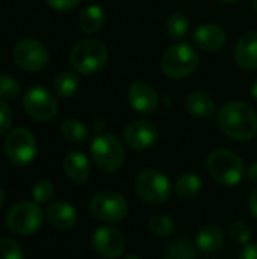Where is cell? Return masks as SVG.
Instances as JSON below:
<instances>
[{"label":"cell","instance_id":"obj_1","mask_svg":"<svg viewBox=\"0 0 257 259\" xmlns=\"http://www.w3.org/2000/svg\"><path fill=\"white\" fill-rule=\"evenodd\" d=\"M217 123L224 135L236 141H250L257 134L256 111L244 102L224 105L218 112Z\"/></svg>","mask_w":257,"mask_h":259},{"label":"cell","instance_id":"obj_27","mask_svg":"<svg viewBox=\"0 0 257 259\" xmlns=\"http://www.w3.org/2000/svg\"><path fill=\"white\" fill-rule=\"evenodd\" d=\"M148 229L155 237L167 238L174 232V220L165 214H156L148 219Z\"/></svg>","mask_w":257,"mask_h":259},{"label":"cell","instance_id":"obj_2","mask_svg":"<svg viewBox=\"0 0 257 259\" xmlns=\"http://www.w3.org/2000/svg\"><path fill=\"white\" fill-rule=\"evenodd\" d=\"M108 47L94 38L77 41L70 52V64L74 71L80 74H95L108 62Z\"/></svg>","mask_w":257,"mask_h":259},{"label":"cell","instance_id":"obj_25","mask_svg":"<svg viewBox=\"0 0 257 259\" xmlns=\"http://www.w3.org/2000/svg\"><path fill=\"white\" fill-rule=\"evenodd\" d=\"M189 18L183 12H173L167 18V33L171 39H183L189 32Z\"/></svg>","mask_w":257,"mask_h":259},{"label":"cell","instance_id":"obj_41","mask_svg":"<svg viewBox=\"0 0 257 259\" xmlns=\"http://www.w3.org/2000/svg\"><path fill=\"white\" fill-rule=\"evenodd\" d=\"M253 6H254V9H256L257 12V0H253Z\"/></svg>","mask_w":257,"mask_h":259},{"label":"cell","instance_id":"obj_30","mask_svg":"<svg viewBox=\"0 0 257 259\" xmlns=\"http://www.w3.org/2000/svg\"><path fill=\"white\" fill-rule=\"evenodd\" d=\"M20 94V83L6 73H0V99H15Z\"/></svg>","mask_w":257,"mask_h":259},{"label":"cell","instance_id":"obj_16","mask_svg":"<svg viewBox=\"0 0 257 259\" xmlns=\"http://www.w3.org/2000/svg\"><path fill=\"white\" fill-rule=\"evenodd\" d=\"M235 59L244 70H257V32H248L236 44Z\"/></svg>","mask_w":257,"mask_h":259},{"label":"cell","instance_id":"obj_5","mask_svg":"<svg viewBox=\"0 0 257 259\" xmlns=\"http://www.w3.org/2000/svg\"><path fill=\"white\" fill-rule=\"evenodd\" d=\"M162 71L171 79L191 76L198 67V53L188 42H177L168 47L161 61Z\"/></svg>","mask_w":257,"mask_h":259},{"label":"cell","instance_id":"obj_17","mask_svg":"<svg viewBox=\"0 0 257 259\" xmlns=\"http://www.w3.org/2000/svg\"><path fill=\"white\" fill-rule=\"evenodd\" d=\"M64 171L70 181L77 185H82L89 179V159L80 152H70L64 158Z\"/></svg>","mask_w":257,"mask_h":259},{"label":"cell","instance_id":"obj_11","mask_svg":"<svg viewBox=\"0 0 257 259\" xmlns=\"http://www.w3.org/2000/svg\"><path fill=\"white\" fill-rule=\"evenodd\" d=\"M23 106L27 115L36 121H50L58 114L56 99L48 90L41 87H33L24 93Z\"/></svg>","mask_w":257,"mask_h":259},{"label":"cell","instance_id":"obj_6","mask_svg":"<svg viewBox=\"0 0 257 259\" xmlns=\"http://www.w3.org/2000/svg\"><path fill=\"white\" fill-rule=\"evenodd\" d=\"M135 191L144 203L161 205L168 200L171 194V184L162 171L147 168L136 176Z\"/></svg>","mask_w":257,"mask_h":259},{"label":"cell","instance_id":"obj_4","mask_svg":"<svg viewBox=\"0 0 257 259\" xmlns=\"http://www.w3.org/2000/svg\"><path fill=\"white\" fill-rule=\"evenodd\" d=\"M91 155L97 168L103 173H117L126 159L123 143L112 134H100L92 140Z\"/></svg>","mask_w":257,"mask_h":259},{"label":"cell","instance_id":"obj_28","mask_svg":"<svg viewBox=\"0 0 257 259\" xmlns=\"http://www.w3.org/2000/svg\"><path fill=\"white\" fill-rule=\"evenodd\" d=\"M232 241L238 246H247L251 240V228L245 222H233L229 228Z\"/></svg>","mask_w":257,"mask_h":259},{"label":"cell","instance_id":"obj_22","mask_svg":"<svg viewBox=\"0 0 257 259\" xmlns=\"http://www.w3.org/2000/svg\"><path fill=\"white\" fill-rule=\"evenodd\" d=\"M198 249L195 241L188 237L173 240L164 250V259H197Z\"/></svg>","mask_w":257,"mask_h":259},{"label":"cell","instance_id":"obj_12","mask_svg":"<svg viewBox=\"0 0 257 259\" xmlns=\"http://www.w3.org/2000/svg\"><path fill=\"white\" fill-rule=\"evenodd\" d=\"M91 243L94 250L106 259L120 258L126 250L124 235L112 226H101L95 229Z\"/></svg>","mask_w":257,"mask_h":259},{"label":"cell","instance_id":"obj_36","mask_svg":"<svg viewBox=\"0 0 257 259\" xmlns=\"http://www.w3.org/2000/svg\"><path fill=\"white\" fill-rule=\"evenodd\" d=\"M247 178L253 182V184H257V162H253L248 170H247Z\"/></svg>","mask_w":257,"mask_h":259},{"label":"cell","instance_id":"obj_38","mask_svg":"<svg viewBox=\"0 0 257 259\" xmlns=\"http://www.w3.org/2000/svg\"><path fill=\"white\" fill-rule=\"evenodd\" d=\"M3 203H5V191L0 188V208L3 206Z\"/></svg>","mask_w":257,"mask_h":259},{"label":"cell","instance_id":"obj_32","mask_svg":"<svg viewBox=\"0 0 257 259\" xmlns=\"http://www.w3.org/2000/svg\"><path fill=\"white\" fill-rule=\"evenodd\" d=\"M11 124H12V111L9 105L3 99H0V135L6 134Z\"/></svg>","mask_w":257,"mask_h":259},{"label":"cell","instance_id":"obj_37","mask_svg":"<svg viewBox=\"0 0 257 259\" xmlns=\"http://www.w3.org/2000/svg\"><path fill=\"white\" fill-rule=\"evenodd\" d=\"M251 94H253V97L257 100V79L254 80V83H253V87H251Z\"/></svg>","mask_w":257,"mask_h":259},{"label":"cell","instance_id":"obj_3","mask_svg":"<svg viewBox=\"0 0 257 259\" xmlns=\"http://www.w3.org/2000/svg\"><path fill=\"white\" fill-rule=\"evenodd\" d=\"M209 176L224 187H233L241 182L244 176V162L232 150L218 149L214 150L206 162Z\"/></svg>","mask_w":257,"mask_h":259},{"label":"cell","instance_id":"obj_10","mask_svg":"<svg viewBox=\"0 0 257 259\" xmlns=\"http://www.w3.org/2000/svg\"><path fill=\"white\" fill-rule=\"evenodd\" d=\"M14 61L24 71H39L48 62V50L36 38H24L20 39L14 47Z\"/></svg>","mask_w":257,"mask_h":259},{"label":"cell","instance_id":"obj_31","mask_svg":"<svg viewBox=\"0 0 257 259\" xmlns=\"http://www.w3.org/2000/svg\"><path fill=\"white\" fill-rule=\"evenodd\" d=\"M0 259H23V250L11 238L0 240Z\"/></svg>","mask_w":257,"mask_h":259},{"label":"cell","instance_id":"obj_18","mask_svg":"<svg viewBox=\"0 0 257 259\" xmlns=\"http://www.w3.org/2000/svg\"><path fill=\"white\" fill-rule=\"evenodd\" d=\"M47 220L48 223L61 231H68L74 228L77 222V212L74 206H71L67 202H53L47 208Z\"/></svg>","mask_w":257,"mask_h":259},{"label":"cell","instance_id":"obj_35","mask_svg":"<svg viewBox=\"0 0 257 259\" xmlns=\"http://www.w3.org/2000/svg\"><path fill=\"white\" fill-rule=\"evenodd\" d=\"M248 208H250V212L251 215L257 219V188L250 194V199H248Z\"/></svg>","mask_w":257,"mask_h":259},{"label":"cell","instance_id":"obj_33","mask_svg":"<svg viewBox=\"0 0 257 259\" xmlns=\"http://www.w3.org/2000/svg\"><path fill=\"white\" fill-rule=\"evenodd\" d=\"M45 3L58 12H67L74 9L80 3V0H45Z\"/></svg>","mask_w":257,"mask_h":259},{"label":"cell","instance_id":"obj_9","mask_svg":"<svg viewBox=\"0 0 257 259\" xmlns=\"http://www.w3.org/2000/svg\"><path fill=\"white\" fill-rule=\"evenodd\" d=\"M91 214L103 223H120L129 212L127 200L115 191H101L89 203Z\"/></svg>","mask_w":257,"mask_h":259},{"label":"cell","instance_id":"obj_24","mask_svg":"<svg viewBox=\"0 0 257 259\" xmlns=\"http://www.w3.org/2000/svg\"><path fill=\"white\" fill-rule=\"evenodd\" d=\"M174 190H176V194L180 199L189 200V199L195 197L200 193V190H201V179L195 173H183L176 181Z\"/></svg>","mask_w":257,"mask_h":259},{"label":"cell","instance_id":"obj_19","mask_svg":"<svg viewBox=\"0 0 257 259\" xmlns=\"http://www.w3.org/2000/svg\"><path fill=\"white\" fill-rule=\"evenodd\" d=\"M186 111L197 118H208L215 114V102L208 93L203 91H192L185 99Z\"/></svg>","mask_w":257,"mask_h":259},{"label":"cell","instance_id":"obj_13","mask_svg":"<svg viewBox=\"0 0 257 259\" xmlns=\"http://www.w3.org/2000/svg\"><path fill=\"white\" fill-rule=\"evenodd\" d=\"M123 137H124V143L130 149L145 150L158 141L159 131L151 121L136 120L126 126Z\"/></svg>","mask_w":257,"mask_h":259},{"label":"cell","instance_id":"obj_8","mask_svg":"<svg viewBox=\"0 0 257 259\" xmlns=\"http://www.w3.org/2000/svg\"><path fill=\"white\" fill-rule=\"evenodd\" d=\"M42 217V209L38 203L20 202L8 211L6 225L17 235H32L41 228Z\"/></svg>","mask_w":257,"mask_h":259},{"label":"cell","instance_id":"obj_20","mask_svg":"<svg viewBox=\"0 0 257 259\" xmlns=\"http://www.w3.org/2000/svg\"><path fill=\"white\" fill-rule=\"evenodd\" d=\"M223 243H224V234L218 226H214V225L203 226L195 237V246L203 253L218 252Z\"/></svg>","mask_w":257,"mask_h":259},{"label":"cell","instance_id":"obj_39","mask_svg":"<svg viewBox=\"0 0 257 259\" xmlns=\"http://www.w3.org/2000/svg\"><path fill=\"white\" fill-rule=\"evenodd\" d=\"M220 3H226V5H229V3H236V2H239V0H218Z\"/></svg>","mask_w":257,"mask_h":259},{"label":"cell","instance_id":"obj_26","mask_svg":"<svg viewBox=\"0 0 257 259\" xmlns=\"http://www.w3.org/2000/svg\"><path fill=\"white\" fill-rule=\"evenodd\" d=\"M61 134H62V137L67 141L76 143V144L83 143V141L88 140V129L77 118H68V120H65L62 123V126H61Z\"/></svg>","mask_w":257,"mask_h":259},{"label":"cell","instance_id":"obj_40","mask_svg":"<svg viewBox=\"0 0 257 259\" xmlns=\"http://www.w3.org/2000/svg\"><path fill=\"white\" fill-rule=\"evenodd\" d=\"M124 259H142L141 256H138V255H129V256H126Z\"/></svg>","mask_w":257,"mask_h":259},{"label":"cell","instance_id":"obj_7","mask_svg":"<svg viewBox=\"0 0 257 259\" xmlns=\"http://www.w3.org/2000/svg\"><path fill=\"white\" fill-rule=\"evenodd\" d=\"M6 158L15 165H27L35 159L36 140L33 134L24 127L12 129L3 143Z\"/></svg>","mask_w":257,"mask_h":259},{"label":"cell","instance_id":"obj_34","mask_svg":"<svg viewBox=\"0 0 257 259\" xmlns=\"http://www.w3.org/2000/svg\"><path fill=\"white\" fill-rule=\"evenodd\" d=\"M238 259H257V243L244 246V249L239 252Z\"/></svg>","mask_w":257,"mask_h":259},{"label":"cell","instance_id":"obj_15","mask_svg":"<svg viewBox=\"0 0 257 259\" xmlns=\"http://www.w3.org/2000/svg\"><path fill=\"white\" fill-rule=\"evenodd\" d=\"M195 46L204 52H218L226 44V32L221 26L215 23H204L200 24L192 35Z\"/></svg>","mask_w":257,"mask_h":259},{"label":"cell","instance_id":"obj_14","mask_svg":"<svg viewBox=\"0 0 257 259\" xmlns=\"http://www.w3.org/2000/svg\"><path fill=\"white\" fill-rule=\"evenodd\" d=\"M127 97H129L130 106L141 114H151L159 105L158 91L153 88V85L144 80L133 82L129 88Z\"/></svg>","mask_w":257,"mask_h":259},{"label":"cell","instance_id":"obj_21","mask_svg":"<svg viewBox=\"0 0 257 259\" xmlns=\"http://www.w3.org/2000/svg\"><path fill=\"white\" fill-rule=\"evenodd\" d=\"M106 23V14L101 6L89 5L86 6L79 15V27L83 33H95L98 32Z\"/></svg>","mask_w":257,"mask_h":259},{"label":"cell","instance_id":"obj_23","mask_svg":"<svg viewBox=\"0 0 257 259\" xmlns=\"http://www.w3.org/2000/svg\"><path fill=\"white\" fill-rule=\"evenodd\" d=\"M79 90V77L76 73L64 70L53 79V91L61 99H71Z\"/></svg>","mask_w":257,"mask_h":259},{"label":"cell","instance_id":"obj_29","mask_svg":"<svg viewBox=\"0 0 257 259\" xmlns=\"http://www.w3.org/2000/svg\"><path fill=\"white\" fill-rule=\"evenodd\" d=\"M33 200L38 205L42 203H48L53 196H55V185L50 181H39L35 187H33Z\"/></svg>","mask_w":257,"mask_h":259}]
</instances>
